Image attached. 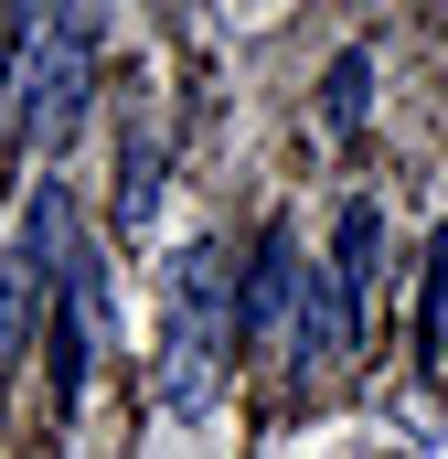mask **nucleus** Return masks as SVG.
Here are the masks:
<instances>
[{
	"instance_id": "2",
	"label": "nucleus",
	"mask_w": 448,
	"mask_h": 459,
	"mask_svg": "<svg viewBox=\"0 0 448 459\" xmlns=\"http://www.w3.org/2000/svg\"><path fill=\"white\" fill-rule=\"evenodd\" d=\"M65 289H75V204H65V182H43L0 246V374L32 352L43 310H65Z\"/></svg>"
},
{
	"instance_id": "5",
	"label": "nucleus",
	"mask_w": 448,
	"mask_h": 459,
	"mask_svg": "<svg viewBox=\"0 0 448 459\" xmlns=\"http://www.w3.org/2000/svg\"><path fill=\"white\" fill-rule=\"evenodd\" d=\"M352 342H363V310L341 299L332 267H310V278H299V310H289V374H299V385H321V374L352 363Z\"/></svg>"
},
{
	"instance_id": "4",
	"label": "nucleus",
	"mask_w": 448,
	"mask_h": 459,
	"mask_svg": "<svg viewBox=\"0 0 448 459\" xmlns=\"http://www.w3.org/2000/svg\"><path fill=\"white\" fill-rule=\"evenodd\" d=\"M299 278H310L299 235H289V225H267L256 267H246V299H235V342H246V352H289V310H299Z\"/></svg>"
},
{
	"instance_id": "3",
	"label": "nucleus",
	"mask_w": 448,
	"mask_h": 459,
	"mask_svg": "<svg viewBox=\"0 0 448 459\" xmlns=\"http://www.w3.org/2000/svg\"><path fill=\"white\" fill-rule=\"evenodd\" d=\"M86 97H97V11H54V22H32V43H22V86H11L22 150H65V139L86 128Z\"/></svg>"
},
{
	"instance_id": "8",
	"label": "nucleus",
	"mask_w": 448,
	"mask_h": 459,
	"mask_svg": "<svg viewBox=\"0 0 448 459\" xmlns=\"http://www.w3.org/2000/svg\"><path fill=\"white\" fill-rule=\"evenodd\" d=\"M363 108H374V54L352 43V54H332V75H321V139H352Z\"/></svg>"
},
{
	"instance_id": "9",
	"label": "nucleus",
	"mask_w": 448,
	"mask_h": 459,
	"mask_svg": "<svg viewBox=\"0 0 448 459\" xmlns=\"http://www.w3.org/2000/svg\"><path fill=\"white\" fill-rule=\"evenodd\" d=\"M417 352L448 363V235H438V256H427V289H417Z\"/></svg>"
},
{
	"instance_id": "6",
	"label": "nucleus",
	"mask_w": 448,
	"mask_h": 459,
	"mask_svg": "<svg viewBox=\"0 0 448 459\" xmlns=\"http://www.w3.org/2000/svg\"><path fill=\"white\" fill-rule=\"evenodd\" d=\"M160 160H171V139H160V108L139 97V108L117 117V235L160 225Z\"/></svg>"
},
{
	"instance_id": "1",
	"label": "nucleus",
	"mask_w": 448,
	"mask_h": 459,
	"mask_svg": "<svg viewBox=\"0 0 448 459\" xmlns=\"http://www.w3.org/2000/svg\"><path fill=\"white\" fill-rule=\"evenodd\" d=\"M235 267H224V246H182L171 256V352H160V406L171 417H203L224 385V332H235Z\"/></svg>"
},
{
	"instance_id": "10",
	"label": "nucleus",
	"mask_w": 448,
	"mask_h": 459,
	"mask_svg": "<svg viewBox=\"0 0 448 459\" xmlns=\"http://www.w3.org/2000/svg\"><path fill=\"white\" fill-rule=\"evenodd\" d=\"M22 43H32V22L0 11V108H11V86H22Z\"/></svg>"
},
{
	"instance_id": "7",
	"label": "nucleus",
	"mask_w": 448,
	"mask_h": 459,
	"mask_svg": "<svg viewBox=\"0 0 448 459\" xmlns=\"http://www.w3.org/2000/svg\"><path fill=\"white\" fill-rule=\"evenodd\" d=\"M332 278H341V299L363 310L374 299V278H384V204L374 193H352L341 204V225H332Z\"/></svg>"
}]
</instances>
